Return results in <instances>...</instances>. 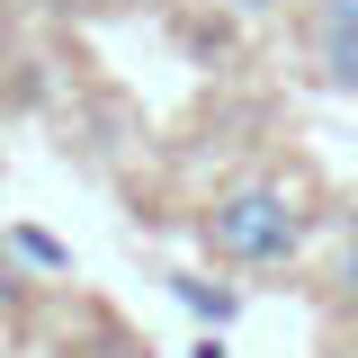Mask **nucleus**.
Wrapping results in <instances>:
<instances>
[{
    "mask_svg": "<svg viewBox=\"0 0 358 358\" xmlns=\"http://www.w3.org/2000/svg\"><path fill=\"white\" fill-rule=\"evenodd\" d=\"M313 224H322L313 171L260 162V171H233L215 197L197 206V242H206V260L233 268V278H278V268L305 260Z\"/></svg>",
    "mask_w": 358,
    "mask_h": 358,
    "instance_id": "1",
    "label": "nucleus"
},
{
    "mask_svg": "<svg viewBox=\"0 0 358 358\" xmlns=\"http://www.w3.org/2000/svg\"><path fill=\"white\" fill-rule=\"evenodd\" d=\"M296 81L322 99H358V0H296L287 9Z\"/></svg>",
    "mask_w": 358,
    "mask_h": 358,
    "instance_id": "2",
    "label": "nucleus"
},
{
    "mask_svg": "<svg viewBox=\"0 0 358 358\" xmlns=\"http://www.w3.org/2000/svg\"><path fill=\"white\" fill-rule=\"evenodd\" d=\"M171 296H179V305H188V313H197L206 331H224V322H242V287H233V278H224V287H215L206 268H179V278H171Z\"/></svg>",
    "mask_w": 358,
    "mask_h": 358,
    "instance_id": "3",
    "label": "nucleus"
},
{
    "mask_svg": "<svg viewBox=\"0 0 358 358\" xmlns=\"http://www.w3.org/2000/svg\"><path fill=\"white\" fill-rule=\"evenodd\" d=\"M0 251H9V260H27V268H45V278H72V251H63L45 224H9V233H0Z\"/></svg>",
    "mask_w": 358,
    "mask_h": 358,
    "instance_id": "4",
    "label": "nucleus"
},
{
    "mask_svg": "<svg viewBox=\"0 0 358 358\" xmlns=\"http://www.w3.org/2000/svg\"><path fill=\"white\" fill-rule=\"evenodd\" d=\"M322 305L358 322V242H331V260H322Z\"/></svg>",
    "mask_w": 358,
    "mask_h": 358,
    "instance_id": "5",
    "label": "nucleus"
},
{
    "mask_svg": "<svg viewBox=\"0 0 358 358\" xmlns=\"http://www.w3.org/2000/svg\"><path fill=\"white\" fill-rule=\"evenodd\" d=\"M206 9H215L224 27H233V36H242V27H268V18H287V9H296V0H206Z\"/></svg>",
    "mask_w": 358,
    "mask_h": 358,
    "instance_id": "6",
    "label": "nucleus"
},
{
    "mask_svg": "<svg viewBox=\"0 0 358 358\" xmlns=\"http://www.w3.org/2000/svg\"><path fill=\"white\" fill-rule=\"evenodd\" d=\"M331 242H358V188L341 197V206H331Z\"/></svg>",
    "mask_w": 358,
    "mask_h": 358,
    "instance_id": "7",
    "label": "nucleus"
}]
</instances>
